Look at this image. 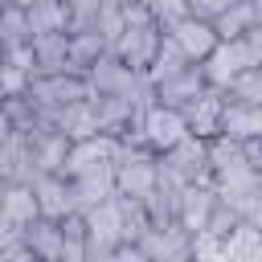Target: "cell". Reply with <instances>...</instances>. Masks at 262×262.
Returning a JSON list of instances; mask_svg holds the SVG:
<instances>
[{
    "instance_id": "6da1fadb",
    "label": "cell",
    "mask_w": 262,
    "mask_h": 262,
    "mask_svg": "<svg viewBox=\"0 0 262 262\" xmlns=\"http://www.w3.org/2000/svg\"><path fill=\"white\" fill-rule=\"evenodd\" d=\"M201 78L209 90H225L229 78L246 66H262V29H250L246 37H229V41H217L201 61Z\"/></svg>"
},
{
    "instance_id": "7a4b0ae2",
    "label": "cell",
    "mask_w": 262,
    "mask_h": 262,
    "mask_svg": "<svg viewBox=\"0 0 262 262\" xmlns=\"http://www.w3.org/2000/svg\"><path fill=\"white\" fill-rule=\"evenodd\" d=\"M156 176H160V164H156V151H147L143 143H123L119 139V156L111 164V180H115V196H127V201H147L156 192Z\"/></svg>"
},
{
    "instance_id": "3957f363",
    "label": "cell",
    "mask_w": 262,
    "mask_h": 262,
    "mask_svg": "<svg viewBox=\"0 0 262 262\" xmlns=\"http://www.w3.org/2000/svg\"><path fill=\"white\" fill-rule=\"evenodd\" d=\"M188 135V123H184V111L180 106H164V102H143L139 106V119H135V143H143L147 151H168L172 143H180Z\"/></svg>"
},
{
    "instance_id": "277c9868",
    "label": "cell",
    "mask_w": 262,
    "mask_h": 262,
    "mask_svg": "<svg viewBox=\"0 0 262 262\" xmlns=\"http://www.w3.org/2000/svg\"><path fill=\"white\" fill-rule=\"evenodd\" d=\"M160 164V176L172 180V184H196V180H209V139H196V135H184L180 143H172L168 151L156 156Z\"/></svg>"
},
{
    "instance_id": "5b68a950",
    "label": "cell",
    "mask_w": 262,
    "mask_h": 262,
    "mask_svg": "<svg viewBox=\"0 0 262 262\" xmlns=\"http://www.w3.org/2000/svg\"><path fill=\"white\" fill-rule=\"evenodd\" d=\"M25 94L37 102L41 115H53V111L86 98L90 86H86V74H78V70H57V74H33L29 86H25Z\"/></svg>"
},
{
    "instance_id": "8992f818",
    "label": "cell",
    "mask_w": 262,
    "mask_h": 262,
    "mask_svg": "<svg viewBox=\"0 0 262 262\" xmlns=\"http://www.w3.org/2000/svg\"><path fill=\"white\" fill-rule=\"evenodd\" d=\"M119 156V139L106 135V131H94V135H82V139H70V151H66V164L61 172L66 176H86V172H106Z\"/></svg>"
},
{
    "instance_id": "52a82bcc",
    "label": "cell",
    "mask_w": 262,
    "mask_h": 262,
    "mask_svg": "<svg viewBox=\"0 0 262 262\" xmlns=\"http://www.w3.org/2000/svg\"><path fill=\"white\" fill-rule=\"evenodd\" d=\"M213 209H217V192H213V184H209V180H196V184H184V188L176 192L172 221H176L188 237H196V233H205Z\"/></svg>"
},
{
    "instance_id": "ba28073f",
    "label": "cell",
    "mask_w": 262,
    "mask_h": 262,
    "mask_svg": "<svg viewBox=\"0 0 262 262\" xmlns=\"http://www.w3.org/2000/svg\"><path fill=\"white\" fill-rule=\"evenodd\" d=\"M29 188H33V201H37V217H66L78 209V196H74V180L66 172H33L29 176Z\"/></svg>"
},
{
    "instance_id": "9c48e42d",
    "label": "cell",
    "mask_w": 262,
    "mask_h": 262,
    "mask_svg": "<svg viewBox=\"0 0 262 262\" xmlns=\"http://www.w3.org/2000/svg\"><path fill=\"white\" fill-rule=\"evenodd\" d=\"M201 90H209V86H205V78H201V66H196V61H188V66H180L176 74H168V78H160V82H151V86H147L151 102H164V106H188Z\"/></svg>"
},
{
    "instance_id": "30bf717a",
    "label": "cell",
    "mask_w": 262,
    "mask_h": 262,
    "mask_svg": "<svg viewBox=\"0 0 262 262\" xmlns=\"http://www.w3.org/2000/svg\"><path fill=\"white\" fill-rule=\"evenodd\" d=\"M135 246H139V258H192V237L176 221L147 225L135 237Z\"/></svg>"
},
{
    "instance_id": "8fae6325",
    "label": "cell",
    "mask_w": 262,
    "mask_h": 262,
    "mask_svg": "<svg viewBox=\"0 0 262 262\" xmlns=\"http://www.w3.org/2000/svg\"><path fill=\"white\" fill-rule=\"evenodd\" d=\"M168 37H172V45L188 57V61H201L213 45H217V33H213V20H205V16H192V12H184L180 20H172L168 29H164Z\"/></svg>"
},
{
    "instance_id": "7c38bea8",
    "label": "cell",
    "mask_w": 262,
    "mask_h": 262,
    "mask_svg": "<svg viewBox=\"0 0 262 262\" xmlns=\"http://www.w3.org/2000/svg\"><path fill=\"white\" fill-rule=\"evenodd\" d=\"M217 135L225 139H254L262 135V106L254 102H237V98H225L221 94V119H217Z\"/></svg>"
},
{
    "instance_id": "4fadbf2b",
    "label": "cell",
    "mask_w": 262,
    "mask_h": 262,
    "mask_svg": "<svg viewBox=\"0 0 262 262\" xmlns=\"http://www.w3.org/2000/svg\"><path fill=\"white\" fill-rule=\"evenodd\" d=\"M33 217H37V201H33L29 180H12V184H4V192H0V229L20 233Z\"/></svg>"
},
{
    "instance_id": "5bb4252c",
    "label": "cell",
    "mask_w": 262,
    "mask_h": 262,
    "mask_svg": "<svg viewBox=\"0 0 262 262\" xmlns=\"http://www.w3.org/2000/svg\"><path fill=\"white\" fill-rule=\"evenodd\" d=\"M20 242L29 250V258L37 262H61V229L53 217H33L25 229H20Z\"/></svg>"
},
{
    "instance_id": "9a60e30c",
    "label": "cell",
    "mask_w": 262,
    "mask_h": 262,
    "mask_svg": "<svg viewBox=\"0 0 262 262\" xmlns=\"http://www.w3.org/2000/svg\"><path fill=\"white\" fill-rule=\"evenodd\" d=\"M70 33H37L29 37V53H33V74H57L70 70Z\"/></svg>"
},
{
    "instance_id": "2e32d148",
    "label": "cell",
    "mask_w": 262,
    "mask_h": 262,
    "mask_svg": "<svg viewBox=\"0 0 262 262\" xmlns=\"http://www.w3.org/2000/svg\"><path fill=\"white\" fill-rule=\"evenodd\" d=\"M250 29H262V4H258V0H237V4H229L225 12L213 16V33H217V41L246 37Z\"/></svg>"
},
{
    "instance_id": "e0dca14e",
    "label": "cell",
    "mask_w": 262,
    "mask_h": 262,
    "mask_svg": "<svg viewBox=\"0 0 262 262\" xmlns=\"http://www.w3.org/2000/svg\"><path fill=\"white\" fill-rule=\"evenodd\" d=\"M184 111V123H188V135L196 139H213L217 135V119H221V90H201Z\"/></svg>"
},
{
    "instance_id": "ac0fdd59",
    "label": "cell",
    "mask_w": 262,
    "mask_h": 262,
    "mask_svg": "<svg viewBox=\"0 0 262 262\" xmlns=\"http://www.w3.org/2000/svg\"><path fill=\"white\" fill-rule=\"evenodd\" d=\"M37 168H33V151H29V135L25 131H12L4 143H0V184H12V180H29Z\"/></svg>"
},
{
    "instance_id": "d6986e66",
    "label": "cell",
    "mask_w": 262,
    "mask_h": 262,
    "mask_svg": "<svg viewBox=\"0 0 262 262\" xmlns=\"http://www.w3.org/2000/svg\"><path fill=\"white\" fill-rule=\"evenodd\" d=\"M111 45H106V37L98 33V29H74L70 33V70H78V74H86L102 53H106Z\"/></svg>"
},
{
    "instance_id": "ffe728a7",
    "label": "cell",
    "mask_w": 262,
    "mask_h": 262,
    "mask_svg": "<svg viewBox=\"0 0 262 262\" xmlns=\"http://www.w3.org/2000/svg\"><path fill=\"white\" fill-rule=\"evenodd\" d=\"M25 20H29V37H37V33H70L61 0H37V4H29Z\"/></svg>"
},
{
    "instance_id": "44dd1931",
    "label": "cell",
    "mask_w": 262,
    "mask_h": 262,
    "mask_svg": "<svg viewBox=\"0 0 262 262\" xmlns=\"http://www.w3.org/2000/svg\"><path fill=\"white\" fill-rule=\"evenodd\" d=\"M57 229H61V258L86 262V221H82V209L57 217Z\"/></svg>"
},
{
    "instance_id": "7402d4cb",
    "label": "cell",
    "mask_w": 262,
    "mask_h": 262,
    "mask_svg": "<svg viewBox=\"0 0 262 262\" xmlns=\"http://www.w3.org/2000/svg\"><path fill=\"white\" fill-rule=\"evenodd\" d=\"M221 94H225V98H237V102H254V106H262V66H246V70H237Z\"/></svg>"
},
{
    "instance_id": "603a6c76",
    "label": "cell",
    "mask_w": 262,
    "mask_h": 262,
    "mask_svg": "<svg viewBox=\"0 0 262 262\" xmlns=\"http://www.w3.org/2000/svg\"><path fill=\"white\" fill-rule=\"evenodd\" d=\"M143 8L151 12V20H156L160 29H168L172 20H180V16L188 12V0H143Z\"/></svg>"
},
{
    "instance_id": "cb8c5ba5",
    "label": "cell",
    "mask_w": 262,
    "mask_h": 262,
    "mask_svg": "<svg viewBox=\"0 0 262 262\" xmlns=\"http://www.w3.org/2000/svg\"><path fill=\"white\" fill-rule=\"evenodd\" d=\"M229 4H237V0H188V12H192V16L213 20V16H217V12H225Z\"/></svg>"
},
{
    "instance_id": "d4e9b609",
    "label": "cell",
    "mask_w": 262,
    "mask_h": 262,
    "mask_svg": "<svg viewBox=\"0 0 262 262\" xmlns=\"http://www.w3.org/2000/svg\"><path fill=\"white\" fill-rule=\"evenodd\" d=\"M242 156H246V164H250L254 172H262V135H254V139H242Z\"/></svg>"
},
{
    "instance_id": "484cf974",
    "label": "cell",
    "mask_w": 262,
    "mask_h": 262,
    "mask_svg": "<svg viewBox=\"0 0 262 262\" xmlns=\"http://www.w3.org/2000/svg\"><path fill=\"white\" fill-rule=\"evenodd\" d=\"M12 131H16V127H12V123H8V115H4V106H0V143H4V139H8V135H12Z\"/></svg>"
},
{
    "instance_id": "4316f807",
    "label": "cell",
    "mask_w": 262,
    "mask_h": 262,
    "mask_svg": "<svg viewBox=\"0 0 262 262\" xmlns=\"http://www.w3.org/2000/svg\"><path fill=\"white\" fill-rule=\"evenodd\" d=\"M8 4H20V8H29V4H37V0H8Z\"/></svg>"
},
{
    "instance_id": "83f0119b",
    "label": "cell",
    "mask_w": 262,
    "mask_h": 262,
    "mask_svg": "<svg viewBox=\"0 0 262 262\" xmlns=\"http://www.w3.org/2000/svg\"><path fill=\"white\" fill-rule=\"evenodd\" d=\"M98 4H127V0H98Z\"/></svg>"
},
{
    "instance_id": "f1b7e54d",
    "label": "cell",
    "mask_w": 262,
    "mask_h": 262,
    "mask_svg": "<svg viewBox=\"0 0 262 262\" xmlns=\"http://www.w3.org/2000/svg\"><path fill=\"white\" fill-rule=\"evenodd\" d=\"M4 4H8V0H0V12H4Z\"/></svg>"
},
{
    "instance_id": "f546056e",
    "label": "cell",
    "mask_w": 262,
    "mask_h": 262,
    "mask_svg": "<svg viewBox=\"0 0 262 262\" xmlns=\"http://www.w3.org/2000/svg\"><path fill=\"white\" fill-rule=\"evenodd\" d=\"M0 53H4V49H0Z\"/></svg>"
}]
</instances>
